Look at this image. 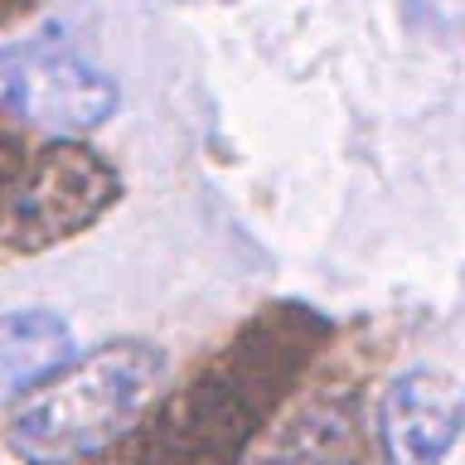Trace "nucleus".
I'll return each mask as SVG.
<instances>
[{
  "label": "nucleus",
  "mask_w": 465,
  "mask_h": 465,
  "mask_svg": "<svg viewBox=\"0 0 465 465\" xmlns=\"http://www.w3.org/2000/svg\"><path fill=\"white\" fill-rule=\"evenodd\" d=\"M325 340L330 320L320 311L267 305L203 369L160 392L102 465H242Z\"/></svg>",
  "instance_id": "obj_1"
},
{
  "label": "nucleus",
  "mask_w": 465,
  "mask_h": 465,
  "mask_svg": "<svg viewBox=\"0 0 465 465\" xmlns=\"http://www.w3.org/2000/svg\"><path fill=\"white\" fill-rule=\"evenodd\" d=\"M165 369V349L141 334L87 349L5 417V450L20 465L107 460L160 402Z\"/></svg>",
  "instance_id": "obj_2"
},
{
  "label": "nucleus",
  "mask_w": 465,
  "mask_h": 465,
  "mask_svg": "<svg viewBox=\"0 0 465 465\" xmlns=\"http://www.w3.org/2000/svg\"><path fill=\"white\" fill-rule=\"evenodd\" d=\"M122 199V174L102 151L83 141H44L29 155L25 180L0 209L5 252H49L102 223Z\"/></svg>",
  "instance_id": "obj_3"
},
{
  "label": "nucleus",
  "mask_w": 465,
  "mask_h": 465,
  "mask_svg": "<svg viewBox=\"0 0 465 465\" xmlns=\"http://www.w3.org/2000/svg\"><path fill=\"white\" fill-rule=\"evenodd\" d=\"M122 107V87L107 68L49 39L0 44V116L35 126L54 141H83Z\"/></svg>",
  "instance_id": "obj_4"
},
{
  "label": "nucleus",
  "mask_w": 465,
  "mask_h": 465,
  "mask_svg": "<svg viewBox=\"0 0 465 465\" xmlns=\"http://www.w3.org/2000/svg\"><path fill=\"white\" fill-rule=\"evenodd\" d=\"M383 465H446L465 436V378L436 363L398 369L373 412Z\"/></svg>",
  "instance_id": "obj_5"
},
{
  "label": "nucleus",
  "mask_w": 465,
  "mask_h": 465,
  "mask_svg": "<svg viewBox=\"0 0 465 465\" xmlns=\"http://www.w3.org/2000/svg\"><path fill=\"white\" fill-rule=\"evenodd\" d=\"M78 359L73 325L58 311H10L0 315V412H15L25 398L58 378Z\"/></svg>",
  "instance_id": "obj_6"
},
{
  "label": "nucleus",
  "mask_w": 465,
  "mask_h": 465,
  "mask_svg": "<svg viewBox=\"0 0 465 465\" xmlns=\"http://www.w3.org/2000/svg\"><path fill=\"white\" fill-rule=\"evenodd\" d=\"M262 465H363L354 398H315L305 402L286 431L276 436Z\"/></svg>",
  "instance_id": "obj_7"
},
{
  "label": "nucleus",
  "mask_w": 465,
  "mask_h": 465,
  "mask_svg": "<svg viewBox=\"0 0 465 465\" xmlns=\"http://www.w3.org/2000/svg\"><path fill=\"white\" fill-rule=\"evenodd\" d=\"M29 155H35V145H29V141H25V136H20V131H15L10 122H0V209L10 203L15 184L25 180Z\"/></svg>",
  "instance_id": "obj_8"
},
{
  "label": "nucleus",
  "mask_w": 465,
  "mask_h": 465,
  "mask_svg": "<svg viewBox=\"0 0 465 465\" xmlns=\"http://www.w3.org/2000/svg\"><path fill=\"white\" fill-rule=\"evenodd\" d=\"M35 10H39V0H0V29L20 25L25 15H35Z\"/></svg>",
  "instance_id": "obj_9"
}]
</instances>
